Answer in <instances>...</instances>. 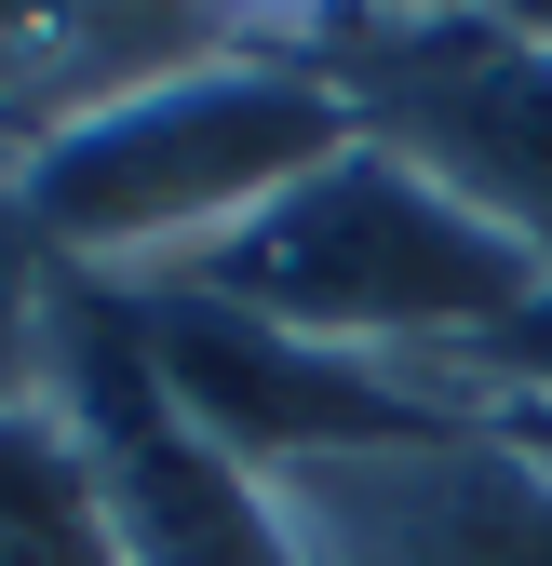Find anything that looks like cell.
Listing matches in <instances>:
<instances>
[{
	"instance_id": "obj_2",
	"label": "cell",
	"mask_w": 552,
	"mask_h": 566,
	"mask_svg": "<svg viewBox=\"0 0 552 566\" xmlns=\"http://www.w3.org/2000/svg\"><path fill=\"white\" fill-rule=\"evenodd\" d=\"M176 283H202V297H230V311L284 324V337L364 350V365L486 350V337H512L552 297V270L512 230H486L458 189H432L404 149H378V135H351L323 176H297L269 217H243Z\"/></svg>"
},
{
	"instance_id": "obj_1",
	"label": "cell",
	"mask_w": 552,
	"mask_h": 566,
	"mask_svg": "<svg viewBox=\"0 0 552 566\" xmlns=\"http://www.w3.org/2000/svg\"><path fill=\"white\" fill-rule=\"evenodd\" d=\"M351 95L323 82V54L297 28H256L230 54L176 67V82L121 95L95 122L41 135V149H14V230L41 270H82V283H176L202 270L243 217H269L297 176H323L337 149H351Z\"/></svg>"
},
{
	"instance_id": "obj_6",
	"label": "cell",
	"mask_w": 552,
	"mask_h": 566,
	"mask_svg": "<svg viewBox=\"0 0 552 566\" xmlns=\"http://www.w3.org/2000/svg\"><path fill=\"white\" fill-rule=\"evenodd\" d=\"M0 566H121L95 472H82L67 418H54L28 378L0 391Z\"/></svg>"
},
{
	"instance_id": "obj_5",
	"label": "cell",
	"mask_w": 552,
	"mask_h": 566,
	"mask_svg": "<svg viewBox=\"0 0 552 566\" xmlns=\"http://www.w3.org/2000/svg\"><path fill=\"white\" fill-rule=\"evenodd\" d=\"M135 337H149L162 391H176L256 485H269V472H310V459H364V446H432V432H458L404 365L284 337V324H256V311H230V297H202V283H135Z\"/></svg>"
},
{
	"instance_id": "obj_4",
	"label": "cell",
	"mask_w": 552,
	"mask_h": 566,
	"mask_svg": "<svg viewBox=\"0 0 552 566\" xmlns=\"http://www.w3.org/2000/svg\"><path fill=\"white\" fill-rule=\"evenodd\" d=\"M378 149L552 270V28L539 14H323L297 28Z\"/></svg>"
},
{
	"instance_id": "obj_3",
	"label": "cell",
	"mask_w": 552,
	"mask_h": 566,
	"mask_svg": "<svg viewBox=\"0 0 552 566\" xmlns=\"http://www.w3.org/2000/svg\"><path fill=\"white\" fill-rule=\"evenodd\" d=\"M28 391L67 418V446H82L95 500H108L121 566H310L284 500L162 391L121 283L41 270V297H28Z\"/></svg>"
}]
</instances>
